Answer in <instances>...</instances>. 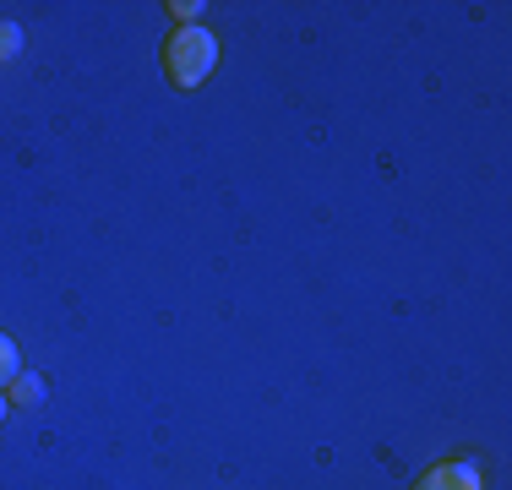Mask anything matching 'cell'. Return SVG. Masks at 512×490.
Listing matches in <instances>:
<instances>
[{"instance_id":"1","label":"cell","mask_w":512,"mask_h":490,"mask_svg":"<svg viewBox=\"0 0 512 490\" xmlns=\"http://www.w3.org/2000/svg\"><path fill=\"white\" fill-rule=\"evenodd\" d=\"M213 66H218V39L207 28H175L169 33V44H164V77L175 82V88H202L207 77H213Z\"/></svg>"},{"instance_id":"2","label":"cell","mask_w":512,"mask_h":490,"mask_svg":"<svg viewBox=\"0 0 512 490\" xmlns=\"http://www.w3.org/2000/svg\"><path fill=\"white\" fill-rule=\"evenodd\" d=\"M414 490H485V469L469 458H447V463H436V469H425L420 480H414Z\"/></svg>"},{"instance_id":"3","label":"cell","mask_w":512,"mask_h":490,"mask_svg":"<svg viewBox=\"0 0 512 490\" xmlns=\"http://www.w3.org/2000/svg\"><path fill=\"white\" fill-rule=\"evenodd\" d=\"M6 403H17V409H39V403H44V382H39V376H28V371H22L17 382H11Z\"/></svg>"},{"instance_id":"4","label":"cell","mask_w":512,"mask_h":490,"mask_svg":"<svg viewBox=\"0 0 512 490\" xmlns=\"http://www.w3.org/2000/svg\"><path fill=\"white\" fill-rule=\"evenodd\" d=\"M17 376H22V354H17V343L0 333V387H11Z\"/></svg>"},{"instance_id":"5","label":"cell","mask_w":512,"mask_h":490,"mask_svg":"<svg viewBox=\"0 0 512 490\" xmlns=\"http://www.w3.org/2000/svg\"><path fill=\"white\" fill-rule=\"evenodd\" d=\"M17 55H22V28H17V22H0V66L17 60Z\"/></svg>"},{"instance_id":"6","label":"cell","mask_w":512,"mask_h":490,"mask_svg":"<svg viewBox=\"0 0 512 490\" xmlns=\"http://www.w3.org/2000/svg\"><path fill=\"white\" fill-rule=\"evenodd\" d=\"M197 11H207L202 0H169V17H175V22H186V28L197 22Z\"/></svg>"},{"instance_id":"7","label":"cell","mask_w":512,"mask_h":490,"mask_svg":"<svg viewBox=\"0 0 512 490\" xmlns=\"http://www.w3.org/2000/svg\"><path fill=\"white\" fill-rule=\"evenodd\" d=\"M6 414H11V403H6V392H0V420H6Z\"/></svg>"}]
</instances>
